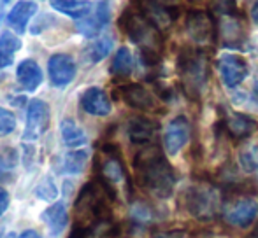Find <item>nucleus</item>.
I'll list each match as a JSON object with an SVG mask.
<instances>
[{
    "instance_id": "obj_1",
    "label": "nucleus",
    "mask_w": 258,
    "mask_h": 238,
    "mask_svg": "<svg viewBox=\"0 0 258 238\" xmlns=\"http://www.w3.org/2000/svg\"><path fill=\"white\" fill-rule=\"evenodd\" d=\"M137 182L144 191L153 194L155 198L165 200L174 193L177 177L172 165L167 161L163 153L155 146H146L134 158Z\"/></svg>"
},
{
    "instance_id": "obj_2",
    "label": "nucleus",
    "mask_w": 258,
    "mask_h": 238,
    "mask_svg": "<svg viewBox=\"0 0 258 238\" xmlns=\"http://www.w3.org/2000/svg\"><path fill=\"white\" fill-rule=\"evenodd\" d=\"M119 25L128 35L132 42H136L141 48L143 53V60L146 63H156L160 58V48H162V41H160V30L144 16L143 13L137 9H128L119 20Z\"/></svg>"
},
{
    "instance_id": "obj_3",
    "label": "nucleus",
    "mask_w": 258,
    "mask_h": 238,
    "mask_svg": "<svg viewBox=\"0 0 258 238\" xmlns=\"http://www.w3.org/2000/svg\"><path fill=\"white\" fill-rule=\"evenodd\" d=\"M177 72H179L184 91L197 98L204 91L209 79V61L202 51L184 49L177 58Z\"/></svg>"
},
{
    "instance_id": "obj_4",
    "label": "nucleus",
    "mask_w": 258,
    "mask_h": 238,
    "mask_svg": "<svg viewBox=\"0 0 258 238\" xmlns=\"http://www.w3.org/2000/svg\"><path fill=\"white\" fill-rule=\"evenodd\" d=\"M186 210L199 221H211L221 207L220 194L209 184H194L184 191Z\"/></svg>"
},
{
    "instance_id": "obj_5",
    "label": "nucleus",
    "mask_w": 258,
    "mask_h": 238,
    "mask_svg": "<svg viewBox=\"0 0 258 238\" xmlns=\"http://www.w3.org/2000/svg\"><path fill=\"white\" fill-rule=\"evenodd\" d=\"M184 28H186L188 37L199 46H209L216 41V20L209 13H206V11H190L186 14Z\"/></svg>"
},
{
    "instance_id": "obj_6",
    "label": "nucleus",
    "mask_w": 258,
    "mask_h": 238,
    "mask_svg": "<svg viewBox=\"0 0 258 238\" xmlns=\"http://www.w3.org/2000/svg\"><path fill=\"white\" fill-rule=\"evenodd\" d=\"M49 123H51V110L48 103L39 98L30 100L27 109V126L23 132V140L28 142L37 140L49 128Z\"/></svg>"
},
{
    "instance_id": "obj_7",
    "label": "nucleus",
    "mask_w": 258,
    "mask_h": 238,
    "mask_svg": "<svg viewBox=\"0 0 258 238\" xmlns=\"http://www.w3.org/2000/svg\"><path fill=\"white\" fill-rule=\"evenodd\" d=\"M218 74H220L221 82L225 84V88L234 89L248 77V61H246L242 56L239 55H232V53H227V55L220 56L216 63Z\"/></svg>"
},
{
    "instance_id": "obj_8",
    "label": "nucleus",
    "mask_w": 258,
    "mask_h": 238,
    "mask_svg": "<svg viewBox=\"0 0 258 238\" xmlns=\"http://www.w3.org/2000/svg\"><path fill=\"white\" fill-rule=\"evenodd\" d=\"M190 121H188L186 116H176L169 121L165 132H163V147H165L167 154L170 156H176V154L181 153L184 146L190 140Z\"/></svg>"
},
{
    "instance_id": "obj_9",
    "label": "nucleus",
    "mask_w": 258,
    "mask_h": 238,
    "mask_svg": "<svg viewBox=\"0 0 258 238\" xmlns=\"http://www.w3.org/2000/svg\"><path fill=\"white\" fill-rule=\"evenodd\" d=\"M258 217V201L253 198L242 196L239 200L232 201L225 212V219L228 224L235 228H248Z\"/></svg>"
},
{
    "instance_id": "obj_10",
    "label": "nucleus",
    "mask_w": 258,
    "mask_h": 238,
    "mask_svg": "<svg viewBox=\"0 0 258 238\" xmlns=\"http://www.w3.org/2000/svg\"><path fill=\"white\" fill-rule=\"evenodd\" d=\"M119 95L125 100L126 105L132 109L143 110V112H151L158 105V100L146 86L137 84V82H130V84H123L119 88Z\"/></svg>"
},
{
    "instance_id": "obj_11",
    "label": "nucleus",
    "mask_w": 258,
    "mask_h": 238,
    "mask_svg": "<svg viewBox=\"0 0 258 238\" xmlns=\"http://www.w3.org/2000/svg\"><path fill=\"white\" fill-rule=\"evenodd\" d=\"M126 135L136 146H153L158 135V125L146 116H134L126 123Z\"/></svg>"
},
{
    "instance_id": "obj_12",
    "label": "nucleus",
    "mask_w": 258,
    "mask_h": 238,
    "mask_svg": "<svg viewBox=\"0 0 258 238\" xmlns=\"http://www.w3.org/2000/svg\"><path fill=\"white\" fill-rule=\"evenodd\" d=\"M48 72L51 84L56 86V88H63V86L71 84L74 81L78 67H76V61L72 56L58 53V55H53L48 60Z\"/></svg>"
},
{
    "instance_id": "obj_13",
    "label": "nucleus",
    "mask_w": 258,
    "mask_h": 238,
    "mask_svg": "<svg viewBox=\"0 0 258 238\" xmlns=\"http://www.w3.org/2000/svg\"><path fill=\"white\" fill-rule=\"evenodd\" d=\"M100 179L107 182L114 189V186L126 182V172L121 163L118 151L112 149L111 146L104 147V160L100 163Z\"/></svg>"
},
{
    "instance_id": "obj_14",
    "label": "nucleus",
    "mask_w": 258,
    "mask_h": 238,
    "mask_svg": "<svg viewBox=\"0 0 258 238\" xmlns=\"http://www.w3.org/2000/svg\"><path fill=\"white\" fill-rule=\"evenodd\" d=\"M79 105H81V109L86 114H92V116H99V117L109 116L112 110L111 100H109L107 93L102 88H97V86H92V88L85 89L81 93Z\"/></svg>"
},
{
    "instance_id": "obj_15",
    "label": "nucleus",
    "mask_w": 258,
    "mask_h": 238,
    "mask_svg": "<svg viewBox=\"0 0 258 238\" xmlns=\"http://www.w3.org/2000/svg\"><path fill=\"white\" fill-rule=\"evenodd\" d=\"M109 20H111V9H109L107 2L102 0V2H99L93 7V11L88 16H85L83 20H78L76 28L85 37H95V35H99V32L102 30L105 25L109 23Z\"/></svg>"
},
{
    "instance_id": "obj_16",
    "label": "nucleus",
    "mask_w": 258,
    "mask_h": 238,
    "mask_svg": "<svg viewBox=\"0 0 258 238\" xmlns=\"http://www.w3.org/2000/svg\"><path fill=\"white\" fill-rule=\"evenodd\" d=\"M220 16V25H218V34L223 39L225 46H235L242 41L244 34V23L239 20L237 13L218 14Z\"/></svg>"
},
{
    "instance_id": "obj_17",
    "label": "nucleus",
    "mask_w": 258,
    "mask_h": 238,
    "mask_svg": "<svg viewBox=\"0 0 258 238\" xmlns=\"http://www.w3.org/2000/svg\"><path fill=\"white\" fill-rule=\"evenodd\" d=\"M41 219L53 236H60L69 224L67 208H65V205L61 203V201H56V203H53L51 207L46 208V210L41 214Z\"/></svg>"
},
{
    "instance_id": "obj_18",
    "label": "nucleus",
    "mask_w": 258,
    "mask_h": 238,
    "mask_svg": "<svg viewBox=\"0 0 258 238\" xmlns=\"http://www.w3.org/2000/svg\"><path fill=\"white\" fill-rule=\"evenodd\" d=\"M37 13V4L35 2H18L16 6L11 9V13L7 14V21H9V27L13 28L16 34H25L27 32V25L32 20V16Z\"/></svg>"
},
{
    "instance_id": "obj_19",
    "label": "nucleus",
    "mask_w": 258,
    "mask_h": 238,
    "mask_svg": "<svg viewBox=\"0 0 258 238\" xmlns=\"http://www.w3.org/2000/svg\"><path fill=\"white\" fill-rule=\"evenodd\" d=\"M16 77L25 91H35L42 82V70L35 60H23L18 65Z\"/></svg>"
},
{
    "instance_id": "obj_20",
    "label": "nucleus",
    "mask_w": 258,
    "mask_h": 238,
    "mask_svg": "<svg viewBox=\"0 0 258 238\" xmlns=\"http://www.w3.org/2000/svg\"><path fill=\"white\" fill-rule=\"evenodd\" d=\"M256 126L258 125L255 119L239 112H232L230 116H227V121H225V128L234 139H248L256 130Z\"/></svg>"
},
{
    "instance_id": "obj_21",
    "label": "nucleus",
    "mask_w": 258,
    "mask_h": 238,
    "mask_svg": "<svg viewBox=\"0 0 258 238\" xmlns=\"http://www.w3.org/2000/svg\"><path fill=\"white\" fill-rule=\"evenodd\" d=\"M49 4L54 11L67 14L74 20H83L93 11V4L90 0H49Z\"/></svg>"
},
{
    "instance_id": "obj_22",
    "label": "nucleus",
    "mask_w": 258,
    "mask_h": 238,
    "mask_svg": "<svg viewBox=\"0 0 258 238\" xmlns=\"http://www.w3.org/2000/svg\"><path fill=\"white\" fill-rule=\"evenodd\" d=\"M61 140L69 147H81L86 144V133L74 119H63L60 125Z\"/></svg>"
},
{
    "instance_id": "obj_23",
    "label": "nucleus",
    "mask_w": 258,
    "mask_h": 238,
    "mask_svg": "<svg viewBox=\"0 0 258 238\" xmlns=\"http://www.w3.org/2000/svg\"><path fill=\"white\" fill-rule=\"evenodd\" d=\"M21 48V41L11 32L0 35V68H6L13 63L14 55Z\"/></svg>"
},
{
    "instance_id": "obj_24",
    "label": "nucleus",
    "mask_w": 258,
    "mask_h": 238,
    "mask_svg": "<svg viewBox=\"0 0 258 238\" xmlns=\"http://www.w3.org/2000/svg\"><path fill=\"white\" fill-rule=\"evenodd\" d=\"M134 70V56L128 48H119L111 63V74L116 77H126Z\"/></svg>"
},
{
    "instance_id": "obj_25",
    "label": "nucleus",
    "mask_w": 258,
    "mask_h": 238,
    "mask_svg": "<svg viewBox=\"0 0 258 238\" xmlns=\"http://www.w3.org/2000/svg\"><path fill=\"white\" fill-rule=\"evenodd\" d=\"M88 161V153L86 151H71L61 158L60 170L63 174H81L85 170V165Z\"/></svg>"
},
{
    "instance_id": "obj_26",
    "label": "nucleus",
    "mask_w": 258,
    "mask_h": 238,
    "mask_svg": "<svg viewBox=\"0 0 258 238\" xmlns=\"http://www.w3.org/2000/svg\"><path fill=\"white\" fill-rule=\"evenodd\" d=\"M130 221H132V224L139 226V228H146V226L153 224L155 212L144 201H134L132 207H130Z\"/></svg>"
},
{
    "instance_id": "obj_27",
    "label": "nucleus",
    "mask_w": 258,
    "mask_h": 238,
    "mask_svg": "<svg viewBox=\"0 0 258 238\" xmlns=\"http://www.w3.org/2000/svg\"><path fill=\"white\" fill-rule=\"evenodd\" d=\"M112 49V37H100L85 49V58L90 63H99Z\"/></svg>"
},
{
    "instance_id": "obj_28",
    "label": "nucleus",
    "mask_w": 258,
    "mask_h": 238,
    "mask_svg": "<svg viewBox=\"0 0 258 238\" xmlns=\"http://www.w3.org/2000/svg\"><path fill=\"white\" fill-rule=\"evenodd\" d=\"M239 165L246 174L258 172V144H246L239 151Z\"/></svg>"
},
{
    "instance_id": "obj_29",
    "label": "nucleus",
    "mask_w": 258,
    "mask_h": 238,
    "mask_svg": "<svg viewBox=\"0 0 258 238\" xmlns=\"http://www.w3.org/2000/svg\"><path fill=\"white\" fill-rule=\"evenodd\" d=\"M35 194H37V198H41V200H44V201L56 200L58 189H56V186H54L53 179L51 177L42 179L41 182H39V186L35 187Z\"/></svg>"
},
{
    "instance_id": "obj_30",
    "label": "nucleus",
    "mask_w": 258,
    "mask_h": 238,
    "mask_svg": "<svg viewBox=\"0 0 258 238\" xmlns=\"http://www.w3.org/2000/svg\"><path fill=\"white\" fill-rule=\"evenodd\" d=\"M16 128V117L11 110L0 107V137H7Z\"/></svg>"
},
{
    "instance_id": "obj_31",
    "label": "nucleus",
    "mask_w": 258,
    "mask_h": 238,
    "mask_svg": "<svg viewBox=\"0 0 258 238\" xmlns=\"http://www.w3.org/2000/svg\"><path fill=\"white\" fill-rule=\"evenodd\" d=\"M18 163V153L13 147H0V167L13 168Z\"/></svg>"
},
{
    "instance_id": "obj_32",
    "label": "nucleus",
    "mask_w": 258,
    "mask_h": 238,
    "mask_svg": "<svg viewBox=\"0 0 258 238\" xmlns=\"http://www.w3.org/2000/svg\"><path fill=\"white\" fill-rule=\"evenodd\" d=\"M9 201H11L9 193H7L4 187H0V215L7 210V207H9Z\"/></svg>"
},
{
    "instance_id": "obj_33",
    "label": "nucleus",
    "mask_w": 258,
    "mask_h": 238,
    "mask_svg": "<svg viewBox=\"0 0 258 238\" xmlns=\"http://www.w3.org/2000/svg\"><path fill=\"white\" fill-rule=\"evenodd\" d=\"M150 2L156 4V6H162V7H167V9H177L179 6V0H150Z\"/></svg>"
},
{
    "instance_id": "obj_34",
    "label": "nucleus",
    "mask_w": 258,
    "mask_h": 238,
    "mask_svg": "<svg viewBox=\"0 0 258 238\" xmlns=\"http://www.w3.org/2000/svg\"><path fill=\"white\" fill-rule=\"evenodd\" d=\"M153 238H184V235L181 231H167V233H158Z\"/></svg>"
},
{
    "instance_id": "obj_35",
    "label": "nucleus",
    "mask_w": 258,
    "mask_h": 238,
    "mask_svg": "<svg viewBox=\"0 0 258 238\" xmlns=\"http://www.w3.org/2000/svg\"><path fill=\"white\" fill-rule=\"evenodd\" d=\"M18 238H42V236L37 231H34V229H27V231H23Z\"/></svg>"
},
{
    "instance_id": "obj_36",
    "label": "nucleus",
    "mask_w": 258,
    "mask_h": 238,
    "mask_svg": "<svg viewBox=\"0 0 258 238\" xmlns=\"http://www.w3.org/2000/svg\"><path fill=\"white\" fill-rule=\"evenodd\" d=\"M251 18H253V21L258 25V0H255V4L251 6Z\"/></svg>"
},
{
    "instance_id": "obj_37",
    "label": "nucleus",
    "mask_w": 258,
    "mask_h": 238,
    "mask_svg": "<svg viewBox=\"0 0 258 238\" xmlns=\"http://www.w3.org/2000/svg\"><path fill=\"white\" fill-rule=\"evenodd\" d=\"M253 96H255V100L258 102V74L255 77V82H253Z\"/></svg>"
},
{
    "instance_id": "obj_38",
    "label": "nucleus",
    "mask_w": 258,
    "mask_h": 238,
    "mask_svg": "<svg viewBox=\"0 0 258 238\" xmlns=\"http://www.w3.org/2000/svg\"><path fill=\"white\" fill-rule=\"evenodd\" d=\"M248 238H258V226H256V229L253 231V235H249Z\"/></svg>"
},
{
    "instance_id": "obj_39",
    "label": "nucleus",
    "mask_w": 258,
    "mask_h": 238,
    "mask_svg": "<svg viewBox=\"0 0 258 238\" xmlns=\"http://www.w3.org/2000/svg\"><path fill=\"white\" fill-rule=\"evenodd\" d=\"M4 2H9V0H4Z\"/></svg>"
}]
</instances>
